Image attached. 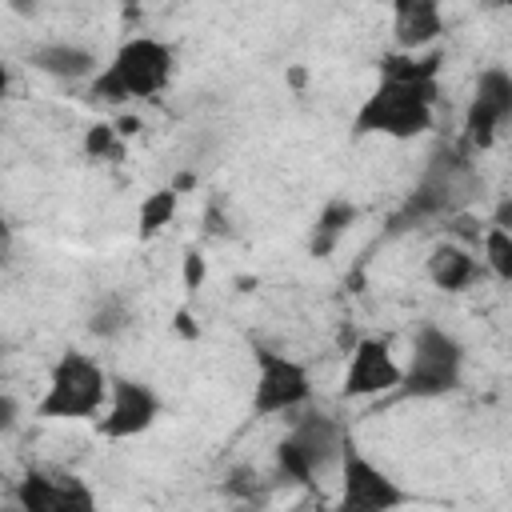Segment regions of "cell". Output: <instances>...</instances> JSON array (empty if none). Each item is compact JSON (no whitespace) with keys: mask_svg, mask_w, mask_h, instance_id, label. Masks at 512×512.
Returning a JSON list of instances; mask_svg holds the SVG:
<instances>
[{"mask_svg":"<svg viewBox=\"0 0 512 512\" xmlns=\"http://www.w3.org/2000/svg\"><path fill=\"white\" fill-rule=\"evenodd\" d=\"M156 416H160V396L144 380L112 376V392H108V404H104L96 428L108 440H132V436L148 432L156 424Z\"/></svg>","mask_w":512,"mask_h":512,"instance_id":"10","label":"cell"},{"mask_svg":"<svg viewBox=\"0 0 512 512\" xmlns=\"http://www.w3.org/2000/svg\"><path fill=\"white\" fill-rule=\"evenodd\" d=\"M256 384H252V412L256 416H280V412H300L312 396L308 368L284 352L256 348Z\"/></svg>","mask_w":512,"mask_h":512,"instance_id":"8","label":"cell"},{"mask_svg":"<svg viewBox=\"0 0 512 512\" xmlns=\"http://www.w3.org/2000/svg\"><path fill=\"white\" fill-rule=\"evenodd\" d=\"M484 192V180L468 156V148H436L416 180V188L408 192L404 208L392 216V232H404V228H416L424 220H436V216H456L464 212L476 196Z\"/></svg>","mask_w":512,"mask_h":512,"instance_id":"1","label":"cell"},{"mask_svg":"<svg viewBox=\"0 0 512 512\" xmlns=\"http://www.w3.org/2000/svg\"><path fill=\"white\" fill-rule=\"evenodd\" d=\"M180 276H184V288H188V292H196V288L204 284V276H208V268H204V256H200V252H188V256H184V268H180Z\"/></svg>","mask_w":512,"mask_h":512,"instance_id":"22","label":"cell"},{"mask_svg":"<svg viewBox=\"0 0 512 512\" xmlns=\"http://www.w3.org/2000/svg\"><path fill=\"white\" fill-rule=\"evenodd\" d=\"M480 248H484V264H488V272H492L500 284H512V232L488 224Z\"/></svg>","mask_w":512,"mask_h":512,"instance_id":"20","label":"cell"},{"mask_svg":"<svg viewBox=\"0 0 512 512\" xmlns=\"http://www.w3.org/2000/svg\"><path fill=\"white\" fill-rule=\"evenodd\" d=\"M208 232H212V236H220V232H228V220H220V212H216V204L208 208Z\"/></svg>","mask_w":512,"mask_h":512,"instance_id":"25","label":"cell"},{"mask_svg":"<svg viewBox=\"0 0 512 512\" xmlns=\"http://www.w3.org/2000/svg\"><path fill=\"white\" fill-rule=\"evenodd\" d=\"M344 444H348V436L336 424V416H328V412L292 416L284 440L276 444V468L292 484H312L324 468H332V464L340 468Z\"/></svg>","mask_w":512,"mask_h":512,"instance_id":"5","label":"cell"},{"mask_svg":"<svg viewBox=\"0 0 512 512\" xmlns=\"http://www.w3.org/2000/svg\"><path fill=\"white\" fill-rule=\"evenodd\" d=\"M12 424H16V400H12L8 392H4V396H0V428L8 432Z\"/></svg>","mask_w":512,"mask_h":512,"instance_id":"24","label":"cell"},{"mask_svg":"<svg viewBox=\"0 0 512 512\" xmlns=\"http://www.w3.org/2000/svg\"><path fill=\"white\" fill-rule=\"evenodd\" d=\"M116 132H120V136L140 132V120H136V116H120V120H116Z\"/></svg>","mask_w":512,"mask_h":512,"instance_id":"26","label":"cell"},{"mask_svg":"<svg viewBox=\"0 0 512 512\" xmlns=\"http://www.w3.org/2000/svg\"><path fill=\"white\" fill-rule=\"evenodd\" d=\"M176 72V56L164 40L152 36H132L124 40L112 60L92 76L88 96L96 104H128V100H152L168 88Z\"/></svg>","mask_w":512,"mask_h":512,"instance_id":"2","label":"cell"},{"mask_svg":"<svg viewBox=\"0 0 512 512\" xmlns=\"http://www.w3.org/2000/svg\"><path fill=\"white\" fill-rule=\"evenodd\" d=\"M496 4H512V0H496Z\"/></svg>","mask_w":512,"mask_h":512,"instance_id":"28","label":"cell"},{"mask_svg":"<svg viewBox=\"0 0 512 512\" xmlns=\"http://www.w3.org/2000/svg\"><path fill=\"white\" fill-rule=\"evenodd\" d=\"M28 64L52 80H92L100 72V60L92 48L84 44H72V40H48V44H36L28 52Z\"/></svg>","mask_w":512,"mask_h":512,"instance_id":"14","label":"cell"},{"mask_svg":"<svg viewBox=\"0 0 512 512\" xmlns=\"http://www.w3.org/2000/svg\"><path fill=\"white\" fill-rule=\"evenodd\" d=\"M512 120V72L508 68H484L476 76L472 100L464 108V148L468 152H484L496 144V132Z\"/></svg>","mask_w":512,"mask_h":512,"instance_id":"9","label":"cell"},{"mask_svg":"<svg viewBox=\"0 0 512 512\" xmlns=\"http://www.w3.org/2000/svg\"><path fill=\"white\" fill-rule=\"evenodd\" d=\"M128 324H132V312H128V304H124L120 296L96 300V308H92V316H88V332H92L96 340H116L120 332H128Z\"/></svg>","mask_w":512,"mask_h":512,"instance_id":"19","label":"cell"},{"mask_svg":"<svg viewBox=\"0 0 512 512\" xmlns=\"http://www.w3.org/2000/svg\"><path fill=\"white\" fill-rule=\"evenodd\" d=\"M492 224H496V228H504V232H512V196H504V200L496 204V212H492Z\"/></svg>","mask_w":512,"mask_h":512,"instance_id":"23","label":"cell"},{"mask_svg":"<svg viewBox=\"0 0 512 512\" xmlns=\"http://www.w3.org/2000/svg\"><path fill=\"white\" fill-rule=\"evenodd\" d=\"M112 392V376L88 356L68 348L44 384V396L36 400V416L40 420H96L108 404Z\"/></svg>","mask_w":512,"mask_h":512,"instance_id":"4","label":"cell"},{"mask_svg":"<svg viewBox=\"0 0 512 512\" xmlns=\"http://www.w3.org/2000/svg\"><path fill=\"white\" fill-rule=\"evenodd\" d=\"M84 152H88L92 160H112V156H120L124 144H120L116 124H92V128L84 132Z\"/></svg>","mask_w":512,"mask_h":512,"instance_id":"21","label":"cell"},{"mask_svg":"<svg viewBox=\"0 0 512 512\" xmlns=\"http://www.w3.org/2000/svg\"><path fill=\"white\" fill-rule=\"evenodd\" d=\"M436 80H380L364 104L352 116L356 136H392V140H412L432 128L436 116Z\"/></svg>","mask_w":512,"mask_h":512,"instance_id":"3","label":"cell"},{"mask_svg":"<svg viewBox=\"0 0 512 512\" xmlns=\"http://www.w3.org/2000/svg\"><path fill=\"white\" fill-rule=\"evenodd\" d=\"M176 204H180V192H176V188H156V192H148V196L140 200V212H136L140 236L148 240V236H156L160 228H168L172 216H176Z\"/></svg>","mask_w":512,"mask_h":512,"instance_id":"18","label":"cell"},{"mask_svg":"<svg viewBox=\"0 0 512 512\" xmlns=\"http://www.w3.org/2000/svg\"><path fill=\"white\" fill-rule=\"evenodd\" d=\"M12 504L24 512H88V508H96V496L72 472L32 468V472H24V480L12 484Z\"/></svg>","mask_w":512,"mask_h":512,"instance_id":"11","label":"cell"},{"mask_svg":"<svg viewBox=\"0 0 512 512\" xmlns=\"http://www.w3.org/2000/svg\"><path fill=\"white\" fill-rule=\"evenodd\" d=\"M352 220H356V204L352 200H328L324 208H320V216H316V232H312V256H328L332 248H336V240L352 228Z\"/></svg>","mask_w":512,"mask_h":512,"instance_id":"17","label":"cell"},{"mask_svg":"<svg viewBox=\"0 0 512 512\" xmlns=\"http://www.w3.org/2000/svg\"><path fill=\"white\" fill-rule=\"evenodd\" d=\"M404 368L396 364L388 340L380 336H364L352 344L348 368H344V396H384L400 388Z\"/></svg>","mask_w":512,"mask_h":512,"instance_id":"12","label":"cell"},{"mask_svg":"<svg viewBox=\"0 0 512 512\" xmlns=\"http://www.w3.org/2000/svg\"><path fill=\"white\" fill-rule=\"evenodd\" d=\"M444 16L440 0H392V36L404 52H424L440 40Z\"/></svg>","mask_w":512,"mask_h":512,"instance_id":"13","label":"cell"},{"mask_svg":"<svg viewBox=\"0 0 512 512\" xmlns=\"http://www.w3.org/2000/svg\"><path fill=\"white\" fill-rule=\"evenodd\" d=\"M336 504L344 512H392V508L412 504V496L376 460H368L348 440L344 452H340V496H336Z\"/></svg>","mask_w":512,"mask_h":512,"instance_id":"7","label":"cell"},{"mask_svg":"<svg viewBox=\"0 0 512 512\" xmlns=\"http://www.w3.org/2000/svg\"><path fill=\"white\" fill-rule=\"evenodd\" d=\"M428 280L440 288V292H464L476 284L480 276V260L472 256V248L456 244V240H440L432 252H428V264H424Z\"/></svg>","mask_w":512,"mask_h":512,"instance_id":"15","label":"cell"},{"mask_svg":"<svg viewBox=\"0 0 512 512\" xmlns=\"http://www.w3.org/2000/svg\"><path fill=\"white\" fill-rule=\"evenodd\" d=\"M8 4H12V12H20V16H32L40 0H8Z\"/></svg>","mask_w":512,"mask_h":512,"instance_id":"27","label":"cell"},{"mask_svg":"<svg viewBox=\"0 0 512 512\" xmlns=\"http://www.w3.org/2000/svg\"><path fill=\"white\" fill-rule=\"evenodd\" d=\"M464 376V344L444 332L440 324H420L412 336V352L400 376V396H416V400H432V396H448L460 388Z\"/></svg>","mask_w":512,"mask_h":512,"instance_id":"6","label":"cell"},{"mask_svg":"<svg viewBox=\"0 0 512 512\" xmlns=\"http://www.w3.org/2000/svg\"><path fill=\"white\" fill-rule=\"evenodd\" d=\"M440 64H444L440 52H404V48H396V52H384L376 60V72H380V80H436Z\"/></svg>","mask_w":512,"mask_h":512,"instance_id":"16","label":"cell"}]
</instances>
